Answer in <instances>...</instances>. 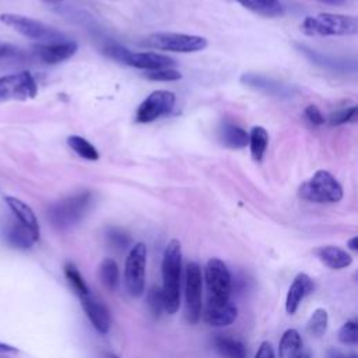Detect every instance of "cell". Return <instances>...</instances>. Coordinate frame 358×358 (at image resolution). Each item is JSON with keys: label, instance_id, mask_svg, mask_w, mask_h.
I'll list each match as a JSON object with an SVG mask.
<instances>
[{"label": "cell", "instance_id": "8fae6325", "mask_svg": "<svg viewBox=\"0 0 358 358\" xmlns=\"http://www.w3.org/2000/svg\"><path fill=\"white\" fill-rule=\"evenodd\" d=\"M201 288H203L201 268L196 262H190L186 266V282H185L186 317L190 323H197L201 316Z\"/></svg>", "mask_w": 358, "mask_h": 358}, {"label": "cell", "instance_id": "60d3db41", "mask_svg": "<svg viewBox=\"0 0 358 358\" xmlns=\"http://www.w3.org/2000/svg\"><path fill=\"white\" fill-rule=\"evenodd\" d=\"M316 1H320V3L329 4V6H341L345 3V0H316Z\"/></svg>", "mask_w": 358, "mask_h": 358}, {"label": "cell", "instance_id": "4fadbf2b", "mask_svg": "<svg viewBox=\"0 0 358 358\" xmlns=\"http://www.w3.org/2000/svg\"><path fill=\"white\" fill-rule=\"evenodd\" d=\"M241 83L246 87L253 88L255 91L263 92L266 95L278 96V98H289L294 95V88L288 84L280 83L271 77L257 74V73H245L241 76Z\"/></svg>", "mask_w": 358, "mask_h": 358}, {"label": "cell", "instance_id": "f1b7e54d", "mask_svg": "<svg viewBox=\"0 0 358 358\" xmlns=\"http://www.w3.org/2000/svg\"><path fill=\"white\" fill-rule=\"evenodd\" d=\"M63 271H64L66 280L69 281V284L71 285V288L76 291V294L78 295V298H80V296H84V295H87V294L91 292L90 288H88V285L85 284V281H84V278H83L80 270H78L73 263H67V264L64 266V270H63Z\"/></svg>", "mask_w": 358, "mask_h": 358}, {"label": "cell", "instance_id": "4dcf8cb0", "mask_svg": "<svg viewBox=\"0 0 358 358\" xmlns=\"http://www.w3.org/2000/svg\"><path fill=\"white\" fill-rule=\"evenodd\" d=\"M144 77L152 81H176L182 78V74L172 67H166V69L144 71Z\"/></svg>", "mask_w": 358, "mask_h": 358}, {"label": "cell", "instance_id": "836d02e7", "mask_svg": "<svg viewBox=\"0 0 358 358\" xmlns=\"http://www.w3.org/2000/svg\"><path fill=\"white\" fill-rule=\"evenodd\" d=\"M108 241L109 243L116 248V249H126L130 243V238L126 232L117 229V228H112L108 232Z\"/></svg>", "mask_w": 358, "mask_h": 358}, {"label": "cell", "instance_id": "b9f144b4", "mask_svg": "<svg viewBox=\"0 0 358 358\" xmlns=\"http://www.w3.org/2000/svg\"><path fill=\"white\" fill-rule=\"evenodd\" d=\"M45 1L52 3V4H57V3H62V1H64V0H45Z\"/></svg>", "mask_w": 358, "mask_h": 358}, {"label": "cell", "instance_id": "ab89813d", "mask_svg": "<svg viewBox=\"0 0 358 358\" xmlns=\"http://www.w3.org/2000/svg\"><path fill=\"white\" fill-rule=\"evenodd\" d=\"M329 358H355V355H345V354H343V352H340V351H337V350H333L331 352H330V357Z\"/></svg>", "mask_w": 358, "mask_h": 358}, {"label": "cell", "instance_id": "3957f363", "mask_svg": "<svg viewBox=\"0 0 358 358\" xmlns=\"http://www.w3.org/2000/svg\"><path fill=\"white\" fill-rule=\"evenodd\" d=\"M92 201L91 192H80L53 203L48 210L49 222L57 229L74 227L87 214Z\"/></svg>", "mask_w": 358, "mask_h": 358}, {"label": "cell", "instance_id": "ffe728a7", "mask_svg": "<svg viewBox=\"0 0 358 358\" xmlns=\"http://www.w3.org/2000/svg\"><path fill=\"white\" fill-rule=\"evenodd\" d=\"M317 259L331 270H341L352 263V257L338 246H322L315 250Z\"/></svg>", "mask_w": 358, "mask_h": 358}, {"label": "cell", "instance_id": "83f0119b", "mask_svg": "<svg viewBox=\"0 0 358 358\" xmlns=\"http://www.w3.org/2000/svg\"><path fill=\"white\" fill-rule=\"evenodd\" d=\"M327 323H329V315L326 312V309L323 308H317L312 312L308 323H306V329L308 333L310 336L315 337H320L326 333L327 330Z\"/></svg>", "mask_w": 358, "mask_h": 358}, {"label": "cell", "instance_id": "f35d334b", "mask_svg": "<svg viewBox=\"0 0 358 358\" xmlns=\"http://www.w3.org/2000/svg\"><path fill=\"white\" fill-rule=\"evenodd\" d=\"M347 246H348V249L357 252V250H358V236H352V238L347 242Z\"/></svg>", "mask_w": 358, "mask_h": 358}, {"label": "cell", "instance_id": "8d00e7d4", "mask_svg": "<svg viewBox=\"0 0 358 358\" xmlns=\"http://www.w3.org/2000/svg\"><path fill=\"white\" fill-rule=\"evenodd\" d=\"M255 358H275L271 344L267 343V341H263V343L260 344V347H259V350H257Z\"/></svg>", "mask_w": 358, "mask_h": 358}, {"label": "cell", "instance_id": "603a6c76", "mask_svg": "<svg viewBox=\"0 0 358 358\" xmlns=\"http://www.w3.org/2000/svg\"><path fill=\"white\" fill-rule=\"evenodd\" d=\"M214 345L218 354L224 358H246L245 345L234 337L218 334L214 338Z\"/></svg>", "mask_w": 358, "mask_h": 358}, {"label": "cell", "instance_id": "d6986e66", "mask_svg": "<svg viewBox=\"0 0 358 358\" xmlns=\"http://www.w3.org/2000/svg\"><path fill=\"white\" fill-rule=\"evenodd\" d=\"M238 316V309L231 302L225 303H207L203 313V319L207 324L214 327H224L235 322Z\"/></svg>", "mask_w": 358, "mask_h": 358}, {"label": "cell", "instance_id": "52a82bcc", "mask_svg": "<svg viewBox=\"0 0 358 358\" xmlns=\"http://www.w3.org/2000/svg\"><path fill=\"white\" fill-rule=\"evenodd\" d=\"M204 281L208 291V303H225L231 296V273L220 259H210L204 267Z\"/></svg>", "mask_w": 358, "mask_h": 358}, {"label": "cell", "instance_id": "1f68e13d", "mask_svg": "<svg viewBox=\"0 0 358 358\" xmlns=\"http://www.w3.org/2000/svg\"><path fill=\"white\" fill-rule=\"evenodd\" d=\"M147 306L154 316H159L164 310V296L159 287H152L147 292Z\"/></svg>", "mask_w": 358, "mask_h": 358}, {"label": "cell", "instance_id": "6da1fadb", "mask_svg": "<svg viewBox=\"0 0 358 358\" xmlns=\"http://www.w3.org/2000/svg\"><path fill=\"white\" fill-rule=\"evenodd\" d=\"M182 246L178 239H171L162 256V296L164 310L173 315L180 305Z\"/></svg>", "mask_w": 358, "mask_h": 358}, {"label": "cell", "instance_id": "30bf717a", "mask_svg": "<svg viewBox=\"0 0 358 358\" xmlns=\"http://www.w3.org/2000/svg\"><path fill=\"white\" fill-rule=\"evenodd\" d=\"M175 94L166 90L152 91L137 108L136 122L150 123L157 120L161 116H165L172 112L175 106Z\"/></svg>", "mask_w": 358, "mask_h": 358}, {"label": "cell", "instance_id": "9a60e30c", "mask_svg": "<svg viewBox=\"0 0 358 358\" xmlns=\"http://www.w3.org/2000/svg\"><path fill=\"white\" fill-rule=\"evenodd\" d=\"M77 52V43L74 41H62L53 43H38L34 46L35 56L46 63L56 64L70 59Z\"/></svg>", "mask_w": 358, "mask_h": 358}, {"label": "cell", "instance_id": "277c9868", "mask_svg": "<svg viewBox=\"0 0 358 358\" xmlns=\"http://www.w3.org/2000/svg\"><path fill=\"white\" fill-rule=\"evenodd\" d=\"M298 194L310 203L331 204L343 199V187L329 171L319 169L299 186Z\"/></svg>", "mask_w": 358, "mask_h": 358}, {"label": "cell", "instance_id": "44dd1931", "mask_svg": "<svg viewBox=\"0 0 358 358\" xmlns=\"http://www.w3.org/2000/svg\"><path fill=\"white\" fill-rule=\"evenodd\" d=\"M4 203L7 204L8 210L27 227L29 228L35 235L39 236V224L36 220L35 213L32 211V208L24 203L22 200L13 197V196H7L4 197Z\"/></svg>", "mask_w": 358, "mask_h": 358}, {"label": "cell", "instance_id": "5b68a950", "mask_svg": "<svg viewBox=\"0 0 358 358\" xmlns=\"http://www.w3.org/2000/svg\"><path fill=\"white\" fill-rule=\"evenodd\" d=\"M0 21L7 27L13 28L14 31L20 32L21 35L29 39H35L39 43H53V42L67 41L66 35L59 29L25 15L4 13V14H0Z\"/></svg>", "mask_w": 358, "mask_h": 358}, {"label": "cell", "instance_id": "7bdbcfd3", "mask_svg": "<svg viewBox=\"0 0 358 358\" xmlns=\"http://www.w3.org/2000/svg\"><path fill=\"white\" fill-rule=\"evenodd\" d=\"M298 358H310L309 357V354H305V352H301L299 355H298Z\"/></svg>", "mask_w": 358, "mask_h": 358}, {"label": "cell", "instance_id": "cb8c5ba5", "mask_svg": "<svg viewBox=\"0 0 358 358\" xmlns=\"http://www.w3.org/2000/svg\"><path fill=\"white\" fill-rule=\"evenodd\" d=\"M301 352H302V338L299 333L295 329L285 330L280 340V347H278L280 358H298Z\"/></svg>", "mask_w": 358, "mask_h": 358}, {"label": "cell", "instance_id": "2e32d148", "mask_svg": "<svg viewBox=\"0 0 358 358\" xmlns=\"http://www.w3.org/2000/svg\"><path fill=\"white\" fill-rule=\"evenodd\" d=\"M80 301H81V306H83L87 317L92 323V326L101 334H106L110 327V316H109V310H108L106 305L101 299H98L95 295H92L91 292L84 296H80Z\"/></svg>", "mask_w": 358, "mask_h": 358}, {"label": "cell", "instance_id": "f546056e", "mask_svg": "<svg viewBox=\"0 0 358 358\" xmlns=\"http://www.w3.org/2000/svg\"><path fill=\"white\" fill-rule=\"evenodd\" d=\"M338 340L345 345H355L358 341V324L355 320H348L338 330Z\"/></svg>", "mask_w": 358, "mask_h": 358}, {"label": "cell", "instance_id": "4316f807", "mask_svg": "<svg viewBox=\"0 0 358 358\" xmlns=\"http://www.w3.org/2000/svg\"><path fill=\"white\" fill-rule=\"evenodd\" d=\"M67 144L77 155H80L81 158H84L87 161H98L99 159V154H98L96 148L81 136H70L67 138Z\"/></svg>", "mask_w": 358, "mask_h": 358}, {"label": "cell", "instance_id": "9c48e42d", "mask_svg": "<svg viewBox=\"0 0 358 358\" xmlns=\"http://www.w3.org/2000/svg\"><path fill=\"white\" fill-rule=\"evenodd\" d=\"M38 84L29 71L0 77V102L27 101L35 98Z\"/></svg>", "mask_w": 358, "mask_h": 358}, {"label": "cell", "instance_id": "ba28073f", "mask_svg": "<svg viewBox=\"0 0 358 358\" xmlns=\"http://www.w3.org/2000/svg\"><path fill=\"white\" fill-rule=\"evenodd\" d=\"M145 263L147 246L138 242L130 249L124 263V284L133 296H140L144 292Z\"/></svg>", "mask_w": 358, "mask_h": 358}, {"label": "cell", "instance_id": "ee69618b", "mask_svg": "<svg viewBox=\"0 0 358 358\" xmlns=\"http://www.w3.org/2000/svg\"><path fill=\"white\" fill-rule=\"evenodd\" d=\"M105 358H117V357H116L115 354H106V355H105Z\"/></svg>", "mask_w": 358, "mask_h": 358}, {"label": "cell", "instance_id": "74e56055", "mask_svg": "<svg viewBox=\"0 0 358 358\" xmlns=\"http://www.w3.org/2000/svg\"><path fill=\"white\" fill-rule=\"evenodd\" d=\"M0 352H18V350L10 344L0 343Z\"/></svg>", "mask_w": 358, "mask_h": 358}, {"label": "cell", "instance_id": "ac0fdd59", "mask_svg": "<svg viewBox=\"0 0 358 358\" xmlns=\"http://www.w3.org/2000/svg\"><path fill=\"white\" fill-rule=\"evenodd\" d=\"M218 138L221 144L231 150H239L246 147L249 141V133L229 119H222L218 127Z\"/></svg>", "mask_w": 358, "mask_h": 358}, {"label": "cell", "instance_id": "e0dca14e", "mask_svg": "<svg viewBox=\"0 0 358 358\" xmlns=\"http://www.w3.org/2000/svg\"><path fill=\"white\" fill-rule=\"evenodd\" d=\"M313 288H315V284L312 278L305 273H299L288 288L287 298H285V310L291 315L295 313L302 299L308 296L313 291Z\"/></svg>", "mask_w": 358, "mask_h": 358}, {"label": "cell", "instance_id": "5bb4252c", "mask_svg": "<svg viewBox=\"0 0 358 358\" xmlns=\"http://www.w3.org/2000/svg\"><path fill=\"white\" fill-rule=\"evenodd\" d=\"M119 62L136 69H141L144 71L166 69L175 64V60L169 56L155 52H130L129 49L123 52Z\"/></svg>", "mask_w": 358, "mask_h": 358}, {"label": "cell", "instance_id": "d590c367", "mask_svg": "<svg viewBox=\"0 0 358 358\" xmlns=\"http://www.w3.org/2000/svg\"><path fill=\"white\" fill-rule=\"evenodd\" d=\"M21 52L20 49H17L13 45L8 43H1L0 42V59H7V57H15L18 56Z\"/></svg>", "mask_w": 358, "mask_h": 358}, {"label": "cell", "instance_id": "8992f818", "mask_svg": "<svg viewBox=\"0 0 358 358\" xmlns=\"http://www.w3.org/2000/svg\"><path fill=\"white\" fill-rule=\"evenodd\" d=\"M145 46L176 53L200 52L207 46V39L199 35L178 34V32H155L148 35L144 42Z\"/></svg>", "mask_w": 358, "mask_h": 358}, {"label": "cell", "instance_id": "7402d4cb", "mask_svg": "<svg viewBox=\"0 0 358 358\" xmlns=\"http://www.w3.org/2000/svg\"><path fill=\"white\" fill-rule=\"evenodd\" d=\"M243 8L267 18H275L284 15L285 10L280 0H234Z\"/></svg>", "mask_w": 358, "mask_h": 358}, {"label": "cell", "instance_id": "484cf974", "mask_svg": "<svg viewBox=\"0 0 358 358\" xmlns=\"http://www.w3.org/2000/svg\"><path fill=\"white\" fill-rule=\"evenodd\" d=\"M99 278L102 284L109 289L115 291L119 285V267L113 259H103L99 266Z\"/></svg>", "mask_w": 358, "mask_h": 358}, {"label": "cell", "instance_id": "7a4b0ae2", "mask_svg": "<svg viewBox=\"0 0 358 358\" xmlns=\"http://www.w3.org/2000/svg\"><path fill=\"white\" fill-rule=\"evenodd\" d=\"M301 29L310 36H350L358 32V20L354 15L320 13L306 17Z\"/></svg>", "mask_w": 358, "mask_h": 358}, {"label": "cell", "instance_id": "7c38bea8", "mask_svg": "<svg viewBox=\"0 0 358 358\" xmlns=\"http://www.w3.org/2000/svg\"><path fill=\"white\" fill-rule=\"evenodd\" d=\"M0 232L4 242L17 249H28L39 239V236L27 228L13 213L11 215L3 217L0 222Z\"/></svg>", "mask_w": 358, "mask_h": 358}, {"label": "cell", "instance_id": "d6a6232c", "mask_svg": "<svg viewBox=\"0 0 358 358\" xmlns=\"http://www.w3.org/2000/svg\"><path fill=\"white\" fill-rule=\"evenodd\" d=\"M355 117H357V106L352 105L350 108H344V109L333 112L329 116V123H330V126H340V124H344L348 122H354Z\"/></svg>", "mask_w": 358, "mask_h": 358}, {"label": "cell", "instance_id": "d4e9b609", "mask_svg": "<svg viewBox=\"0 0 358 358\" xmlns=\"http://www.w3.org/2000/svg\"><path fill=\"white\" fill-rule=\"evenodd\" d=\"M249 147H250V154L252 158L256 162H260L266 154L267 145H268V134L266 131L264 127L262 126H255L252 127L250 133H249V141H248Z\"/></svg>", "mask_w": 358, "mask_h": 358}, {"label": "cell", "instance_id": "e575fe53", "mask_svg": "<svg viewBox=\"0 0 358 358\" xmlns=\"http://www.w3.org/2000/svg\"><path fill=\"white\" fill-rule=\"evenodd\" d=\"M306 119L313 124V126H320L324 123V116L322 115V112L319 110L317 106L315 105H308L303 110Z\"/></svg>", "mask_w": 358, "mask_h": 358}]
</instances>
